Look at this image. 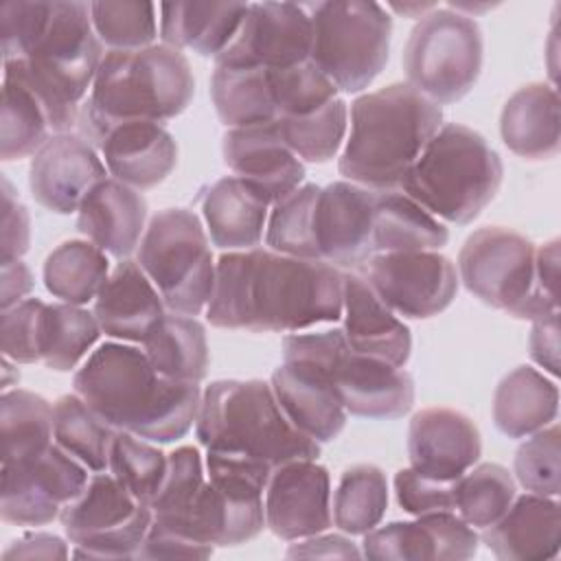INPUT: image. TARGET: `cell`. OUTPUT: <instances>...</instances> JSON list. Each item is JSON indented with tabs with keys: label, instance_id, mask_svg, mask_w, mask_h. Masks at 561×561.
I'll return each mask as SVG.
<instances>
[{
	"label": "cell",
	"instance_id": "obj_26",
	"mask_svg": "<svg viewBox=\"0 0 561 561\" xmlns=\"http://www.w3.org/2000/svg\"><path fill=\"white\" fill-rule=\"evenodd\" d=\"M342 318V333L355 353L399 368L408 364L412 353L410 329L359 274H344Z\"/></svg>",
	"mask_w": 561,
	"mask_h": 561
},
{
	"label": "cell",
	"instance_id": "obj_23",
	"mask_svg": "<svg viewBox=\"0 0 561 561\" xmlns=\"http://www.w3.org/2000/svg\"><path fill=\"white\" fill-rule=\"evenodd\" d=\"M482 454L476 423L451 408H425L408 427L410 467L440 480H458Z\"/></svg>",
	"mask_w": 561,
	"mask_h": 561
},
{
	"label": "cell",
	"instance_id": "obj_3",
	"mask_svg": "<svg viewBox=\"0 0 561 561\" xmlns=\"http://www.w3.org/2000/svg\"><path fill=\"white\" fill-rule=\"evenodd\" d=\"M337 160L340 175L373 191H399L408 171L443 127V110L410 83L357 96Z\"/></svg>",
	"mask_w": 561,
	"mask_h": 561
},
{
	"label": "cell",
	"instance_id": "obj_30",
	"mask_svg": "<svg viewBox=\"0 0 561 561\" xmlns=\"http://www.w3.org/2000/svg\"><path fill=\"white\" fill-rule=\"evenodd\" d=\"M270 202L245 180H217L204 195V221L210 241L221 250H252L261 243Z\"/></svg>",
	"mask_w": 561,
	"mask_h": 561
},
{
	"label": "cell",
	"instance_id": "obj_58",
	"mask_svg": "<svg viewBox=\"0 0 561 561\" xmlns=\"http://www.w3.org/2000/svg\"><path fill=\"white\" fill-rule=\"evenodd\" d=\"M434 7H438L436 2H403V4H397L392 2L390 9H394L397 13H403V15H410V18H423L425 13H430Z\"/></svg>",
	"mask_w": 561,
	"mask_h": 561
},
{
	"label": "cell",
	"instance_id": "obj_37",
	"mask_svg": "<svg viewBox=\"0 0 561 561\" xmlns=\"http://www.w3.org/2000/svg\"><path fill=\"white\" fill-rule=\"evenodd\" d=\"M2 465L42 454L53 440V405L31 390H4L0 397Z\"/></svg>",
	"mask_w": 561,
	"mask_h": 561
},
{
	"label": "cell",
	"instance_id": "obj_28",
	"mask_svg": "<svg viewBox=\"0 0 561 561\" xmlns=\"http://www.w3.org/2000/svg\"><path fill=\"white\" fill-rule=\"evenodd\" d=\"M484 546L504 561L554 559L561 546V506L557 497L515 495L506 513L482 530Z\"/></svg>",
	"mask_w": 561,
	"mask_h": 561
},
{
	"label": "cell",
	"instance_id": "obj_44",
	"mask_svg": "<svg viewBox=\"0 0 561 561\" xmlns=\"http://www.w3.org/2000/svg\"><path fill=\"white\" fill-rule=\"evenodd\" d=\"M167 462L169 456L151 440L116 430L110 447L107 471L142 504L151 506L156 500L167 476Z\"/></svg>",
	"mask_w": 561,
	"mask_h": 561
},
{
	"label": "cell",
	"instance_id": "obj_16",
	"mask_svg": "<svg viewBox=\"0 0 561 561\" xmlns=\"http://www.w3.org/2000/svg\"><path fill=\"white\" fill-rule=\"evenodd\" d=\"M311 18L307 4L252 2L215 66L289 68L309 61Z\"/></svg>",
	"mask_w": 561,
	"mask_h": 561
},
{
	"label": "cell",
	"instance_id": "obj_4",
	"mask_svg": "<svg viewBox=\"0 0 561 561\" xmlns=\"http://www.w3.org/2000/svg\"><path fill=\"white\" fill-rule=\"evenodd\" d=\"M195 94V79L182 50L151 44L138 50H107L92 92L79 107L77 131L96 147L105 125L116 121L167 123L182 114Z\"/></svg>",
	"mask_w": 561,
	"mask_h": 561
},
{
	"label": "cell",
	"instance_id": "obj_51",
	"mask_svg": "<svg viewBox=\"0 0 561 561\" xmlns=\"http://www.w3.org/2000/svg\"><path fill=\"white\" fill-rule=\"evenodd\" d=\"M31 243V217L15 197L13 186L2 178V261L20 259Z\"/></svg>",
	"mask_w": 561,
	"mask_h": 561
},
{
	"label": "cell",
	"instance_id": "obj_48",
	"mask_svg": "<svg viewBox=\"0 0 561 561\" xmlns=\"http://www.w3.org/2000/svg\"><path fill=\"white\" fill-rule=\"evenodd\" d=\"M517 482L537 495L559 497L561 491V432L557 423L526 436L515 451Z\"/></svg>",
	"mask_w": 561,
	"mask_h": 561
},
{
	"label": "cell",
	"instance_id": "obj_47",
	"mask_svg": "<svg viewBox=\"0 0 561 561\" xmlns=\"http://www.w3.org/2000/svg\"><path fill=\"white\" fill-rule=\"evenodd\" d=\"M270 79L276 121L309 114L337 96L333 81L311 61L289 68H270Z\"/></svg>",
	"mask_w": 561,
	"mask_h": 561
},
{
	"label": "cell",
	"instance_id": "obj_13",
	"mask_svg": "<svg viewBox=\"0 0 561 561\" xmlns=\"http://www.w3.org/2000/svg\"><path fill=\"white\" fill-rule=\"evenodd\" d=\"M153 513L110 471H94L59 515L77 559H136Z\"/></svg>",
	"mask_w": 561,
	"mask_h": 561
},
{
	"label": "cell",
	"instance_id": "obj_52",
	"mask_svg": "<svg viewBox=\"0 0 561 561\" xmlns=\"http://www.w3.org/2000/svg\"><path fill=\"white\" fill-rule=\"evenodd\" d=\"M210 554H213V546H204L182 535L149 526V533L136 552V559H175V557L208 559Z\"/></svg>",
	"mask_w": 561,
	"mask_h": 561
},
{
	"label": "cell",
	"instance_id": "obj_24",
	"mask_svg": "<svg viewBox=\"0 0 561 561\" xmlns=\"http://www.w3.org/2000/svg\"><path fill=\"white\" fill-rule=\"evenodd\" d=\"M167 311L160 291L138 261L121 259L96 294L92 313L101 333L142 344Z\"/></svg>",
	"mask_w": 561,
	"mask_h": 561
},
{
	"label": "cell",
	"instance_id": "obj_20",
	"mask_svg": "<svg viewBox=\"0 0 561 561\" xmlns=\"http://www.w3.org/2000/svg\"><path fill=\"white\" fill-rule=\"evenodd\" d=\"M96 149L75 134H53L31 158L28 186L39 206L57 215L77 213L94 184L105 180Z\"/></svg>",
	"mask_w": 561,
	"mask_h": 561
},
{
	"label": "cell",
	"instance_id": "obj_46",
	"mask_svg": "<svg viewBox=\"0 0 561 561\" xmlns=\"http://www.w3.org/2000/svg\"><path fill=\"white\" fill-rule=\"evenodd\" d=\"M94 33L110 50H138L158 37L153 2H90Z\"/></svg>",
	"mask_w": 561,
	"mask_h": 561
},
{
	"label": "cell",
	"instance_id": "obj_49",
	"mask_svg": "<svg viewBox=\"0 0 561 561\" xmlns=\"http://www.w3.org/2000/svg\"><path fill=\"white\" fill-rule=\"evenodd\" d=\"M46 302L26 298L9 309H2V355L15 364L42 362V316Z\"/></svg>",
	"mask_w": 561,
	"mask_h": 561
},
{
	"label": "cell",
	"instance_id": "obj_5",
	"mask_svg": "<svg viewBox=\"0 0 561 561\" xmlns=\"http://www.w3.org/2000/svg\"><path fill=\"white\" fill-rule=\"evenodd\" d=\"M199 445L219 456L267 471L320 456V443L298 432L283 414L272 386L261 379H219L202 392L195 419Z\"/></svg>",
	"mask_w": 561,
	"mask_h": 561
},
{
	"label": "cell",
	"instance_id": "obj_35",
	"mask_svg": "<svg viewBox=\"0 0 561 561\" xmlns=\"http://www.w3.org/2000/svg\"><path fill=\"white\" fill-rule=\"evenodd\" d=\"M210 99L228 129L276 123L270 68L215 66Z\"/></svg>",
	"mask_w": 561,
	"mask_h": 561
},
{
	"label": "cell",
	"instance_id": "obj_21",
	"mask_svg": "<svg viewBox=\"0 0 561 561\" xmlns=\"http://www.w3.org/2000/svg\"><path fill=\"white\" fill-rule=\"evenodd\" d=\"M226 167L270 204L294 193L305 180L302 160L285 145L276 123L228 129L221 140Z\"/></svg>",
	"mask_w": 561,
	"mask_h": 561
},
{
	"label": "cell",
	"instance_id": "obj_36",
	"mask_svg": "<svg viewBox=\"0 0 561 561\" xmlns=\"http://www.w3.org/2000/svg\"><path fill=\"white\" fill-rule=\"evenodd\" d=\"M110 276V261L90 241L70 239L57 245L44 261L48 294L68 305H85L96 298Z\"/></svg>",
	"mask_w": 561,
	"mask_h": 561
},
{
	"label": "cell",
	"instance_id": "obj_11",
	"mask_svg": "<svg viewBox=\"0 0 561 561\" xmlns=\"http://www.w3.org/2000/svg\"><path fill=\"white\" fill-rule=\"evenodd\" d=\"M136 261L169 311L199 316L206 309L215 285V261L208 232L193 210L164 208L153 215Z\"/></svg>",
	"mask_w": 561,
	"mask_h": 561
},
{
	"label": "cell",
	"instance_id": "obj_34",
	"mask_svg": "<svg viewBox=\"0 0 561 561\" xmlns=\"http://www.w3.org/2000/svg\"><path fill=\"white\" fill-rule=\"evenodd\" d=\"M142 351L151 366L169 379L199 383L208 373L206 329L195 316L167 311L145 337Z\"/></svg>",
	"mask_w": 561,
	"mask_h": 561
},
{
	"label": "cell",
	"instance_id": "obj_33",
	"mask_svg": "<svg viewBox=\"0 0 561 561\" xmlns=\"http://www.w3.org/2000/svg\"><path fill=\"white\" fill-rule=\"evenodd\" d=\"M449 241V230L440 219L401 191H377L373 248L383 252L440 250Z\"/></svg>",
	"mask_w": 561,
	"mask_h": 561
},
{
	"label": "cell",
	"instance_id": "obj_9",
	"mask_svg": "<svg viewBox=\"0 0 561 561\" xmlns=\"http://www.w3.org/2000/svg\"><path fill=\"white\" fill-rule=\"evenodd\" d=\"M311 18L309 61L337 92H362L383 70L392 18L368 0H327L307 4Z\"/></svg>",
	"mask_w": 561,
	"mask_h": 561
},
{
	"label": "cell",
	"instance_id": "obj_40",
	"mask_svg": "<svg viewBox=\"0 0 561 561\" xmlns=\"http://www.w3.org/2000/svg\"><path fill=\"white\" fill-rule=\"evenodd\" d=\"M101 327L88 309L79 305H46L42 316V362L59 373L75 368L96 344Z\"/></svg>",
	"mask_w": 561,
	"mask_h": 561
},
{
	"label": "cell",
	"instance_id": "obj_50",
	"mask_svg": "<svg viewBox=\"0 0 561 561\" xmlns=\"http://www.w3.org/2000/svg\"><path fill=\"white\" fill-rule=\"evenodd\" d=\"M456 482L458 480H440L434 476H425L414 467H405L399 469L394 476L397 502L410 515L454 511Z\"/></svg>",
	"mask_w": 561,
	"mask_h": 561
},
{
	"label": "cell",
	"instance_id": "obj_10",
	"mask_svg": "<svg viewBox=\"0 0 561 561\" xmlns=\"http://www.w3.org/2000/svg\"><path fill=\"white\" fill-rule=\"evenodd\" d=\"M530 239L489 226L467 237L458 254V278L484 305L522 320H537L559 313L557 298H550L539 280Z\"/></svg>",
	"mask_w": 561,
	"mask_h": 561
},
{
	"label": "cell",
	"instance_id": "obj_41",
	"mask_svg": "<svg viewBox=\"0 0 561 561\" xmlns=\"http://www.w3.org/2000/svg\"><path fill=\"white\" fill-rule=\"evenodd\" d=\"M53 136L48 116L35 94L20 81L2 79L0 158L4 162L35 156Z\"/></svg>",
	"mask_w": 561,
	"mask_h": 561
},
{
	"label": "cell",
	"instance_id": "obj_19",
	"mask_svg": "<svg viewBox=\"0 0 561 561\" xmlns=\"http://www.w3.org/2000/svg\"><path fill=\"white\" fill-rule=\"evenodd\" d=\"M480 537L454 511L416 515L364 533L362 557L375 561H465L478 552Z\"/></svg>",
	"mask_w": 561,
	"mask_h": 561
},
{
	"label": "cell",
	"instance_id": "obj_31",
	"mask_svg": "<svg viewBox=\"0 0 561 561\" xmlns=\"http://www.w3.org/2000/svg\"><path fill=\"white\" fill-rule=\"evenodd\" d=\"M245 13L243 2H162L160 37L164 46L191 48L215 59L230 44Z\"/></svg>",
	"mask_w": 561,
	"mask_h": 561
},
{
	"label": "cell",
	"instance_id": "obj_57",
	"mask_svg": "<svg viewBox=\"0 0 561 561\" xmlns=\"http://www.w3.org/2000/svg\"><path fill=\"white\" fill-rule=\"evenodd\" d=\"M535 265H537V280L541 289L557 298V280H559V239H552L537 248L535 252Z\"/></svg>",
	"mask_w": 561,
	"mask_h": 561
},
{
	"label": "cell",
	"instance_id": "obj_14",
	"mask_svg": "<svg viewBox=\"0 0 561 561\" xmlns=\"http://www.w3.org/2000/svg\"><path fill=\"white\" fill-rule=\"evenodd\" d=\"M90 469L57 443L42 454L2 465L0 515L15 526H44L57 519L85 486Z\"/></svg>",
	"mask_w": 561,
	"mask_h": 561
},
{
	"label": "cell",
	"instance_id": "obj_43",
	"mask_svg": "<svg viewBox=\"0 0 561 561\" xmlns=\"http://www.w3.org/2000/svg\"><path fill=\"white\" fill-rule=\"evenodd\" d=\"M515 500V480L506 467L482 462L467 469L456 482L454 511L473 528L495 524Z\"/></svg>",
	"mask_w": 561,
	"mask_h": 561
},
{
	"label": "cell",
	"instance_id": "obj_1",
	"mask_svg": "<svg viewBox=\"0 0 561 561\" xmlns=\"http://www.w3.org/2000/svg\"><path fill=\"white\" fill-rule=\"evenodd\" d=\"M344 274L316 259L252 248L224 252L206 320L217 329L298 333L342 318Z\"/></svg>",
	"mask_w": 561,
	"mask_h": 561
},
{
	"label": "cell",
	"instance_id": "obj_15",
	"mask_svg": "<svg viewBox=\"0 0 561 561\" xmlns=\"http://www.w3.org/2000/svg\"><path fill=\"white\" fill-rule=\"evenodd\" d=\"M366 283L403 318H432L445 311L458 294V270L438 250L383 252L366 261Z\"/></svg>",
	"mask_w": 561,
	"mask_h": 561
},
{
	"label": "cell",
	"instance_id": "obj_38",
	"mask_svg": "<svg viewBox=\"0 0 561 561\" xmlns=\"http://www.w3.org/2000/svg\"><path fill=\"white\" fill-rule=\"evenodd\" d=\"M116 427L105 423L77 392L53 405V440L90 471H105Z\"/></svg>",
	"mask_w": 561,
	"mask_h": 561
},
{
	"label": "cell",
	"instance_id": "obj_17",
	"mask_svg": "<svg viewBox=\"0 0 561 561\" xmlns=\"http://www.w3.org/2000/svg\"><path fill=\"white\" fill-rule=\"evenodd\" d=\"M265 526L285 541H298L324 533L333 524L331 476L313 458L289 460L276 467L267 480Z\"/></svg>",
	"mask_w": 561,
	"mask_h": 561
},
{
	"label": "cell",
	"instance_id": "obj_56",
	"mask_svg": "<svg viewBox=\"0 0 561 561\" xmlns=\"http://www.w3.org/2000/svg\"><path fill=\"white\" fill-rule=\"evenodd\" d=\"M31 289H33V276L26 263H22V259L2 261V296H0L2 309H9L26 300Z\"/></svg>",
	"mask_w": 561,
	"mask_h": 561
},
{
	"label": "cell",
	"instance_id": "obj_42",
	"mask_svg": "<svg viewBox=\"0 0 561 561\" xmlns=\"http://www.w3.org/2000/svg\"><path fill=\"white\" fill-rule=\"evenodd\" d=\"M285 145L305 162H329L342 147L348 129V105L335 96L327 105L276 121Z\"/></svg>",
	"mask_w": 561,
	"mask_h": 561
},
{
	"label": "cell",
	"instance_id": "obj_53",
	"mask_svg": "<svg viewBox=\"0 0 561 561\" xmlns=\"http://www.w3.org/2000/svg\"><path fill=\"white\" fill-rule=\"evenodd\" d=\"M289 559H357L362 557V550L344 537V535H311L305 539H298V543H291L287 550Z\"/></svg>",
	"mask_w": 561,
	"mask_h": 561
},
{
	"label": "cell",
	"instance_id": "obj_25",
	"mask_svg": "<svg viewBox=\"0 0 561 561\" xmlns=\"http://www.w3.org/2000/svg\"><path fill=\"white\" fill-rule=\"evenodd\" d=\"M270 386L287 421L316 443H331L344 430L346 410L316 366L283 362L274 368Z\"/></svg>",
	"mask_w": 561,
	"mask_h": 561
},
{
	"label": "cell",
	"instance_id": "obj_18",
	"mask_svg": "<svg viewBox=\"0 0 561 561\" xmlns=\"http://www.w3.org/2000/svg\"><path fill=\"white\" fill-rule=\"evenodd\" d=\"M377 191L342 180L320 186L313 206V239L318 259L340 267H359L375 256Z\"/></svg>",
	"mask_w": 561,
	"mask_h": 561
},
{
	"label": "cell",
	"instance_id": "obj_12",
	"mask_svg": "<svg viewBox=\"0 0 561 561\" xmlns=\"http://www.w3.org/2000/svg\"><path fill=\"white\" fill-rule=\"evenodd\" d=\"M484 39L471 15L434 7L412 28L403 48L408 83L430 101L456 103L476 85Z\"/></svg>",
	"mask_w": 561,
	"mask_h": 561
},
{
	"label": "cell",
	"instance_id": "obj_32",
	"mask_svg": "<svg viewBox=\"0 0 561 561\" xmlns=\"http://www.w3.org/2000/svg\"><path fill=\"white\" fill-rule=\"evenodd\" d=\"M559 414V388L533 366H517L495 388L493 423L508 438H526Z\"/></svg>",
	"mask_w": 561,
	"mask_h": 561
},
{
	"label": "cell",
	"instance_id": "obj_29",
	"mask_svg": "<svg viewBox=\"0 0 561 561\" xmlns=\"http://www.w3.org/2000/svg\"><path fill=\"white\" fill-rule=\"evenodd\" d=\"M500 134L504 145L522 158H554L561 147L557 88L528 83L513 92L500 114Z\"/></svg>",
	"mask_w": 561,
	"mask_h": 561
},
{
	"label": "cell",
	"instance_id": "obj_7",
	"mask_svg": "<svg viewBox=\"0 0 561 561\" xmlns=\"http://www.w3.org/2000/svg\"><path fill=\"white\" fill-rule=\"evenodd\" d=\"M502 178L504 164L484 136L447 123L421 151L399 191L436 219L465 226L491 204Z\"/></svg>",
	"mask_w": 561,
	"mask_h": 561
},
{
	"label": "cell",
	"instance_id": "obj_22",
	"mask_svg": "<svg viewBox=\"0 0 561 561\" xmlns=\"http://www.w3.org/2000/svg\"><path fill=\"white\" fill-rule=\"evenodd\" d=\"M110 175L136 191L164 182L178 164L175 138L156 121H116L105 125L96 147Z\"/></svg>",
	"mask_w": 561,
	"mask_h": 561
},
{
	"label": "cell",
	"instance_id": "obj_6",
	"mask_svg": "<svg viewBox=\"0 0 561 561\" xmlns=\"http://www.w3.org/2000/svg\"><path fill=\"white\" fill-rule=\"evenodd\" d=\"M101 59L103 44L92 26L90 2L53 0L28 53L18 61H7L4 77L35 94L53 134H70Z\"/></svg>",
	"mask_w": 561,
	"mask_h": 561
},
{
	"label": "cell",
	"instance_id": "obj_2",
	"mask_svg": "<svg viewBox=\"0 0 561 561\" xmlns=\"http://www.w3.org/2000/svg\"><path fill=\"white\" fill-rule=\"evenodd\" d=\"M72 386L105 423L151 443L186 436L202 403L199 383L160 375L142 348L123 342L92 351Z\"/></svg>",
	"mask_w": 561,
	"mask_h": 561
},
{
	"label": "cell",
	"instance_id": "obj_54",
	"mask_svg": "<svg viewBox=\"0 0 561 561\" xmlns=\"http://www.w3.org/2000/svg\"><path fill=\"white\" fill-rule=\"evenodd\" d=\"M528 348L530 357L543 370H548L552 377L559 375V313L533 320Z\"/></svg>",
	"mask_w": 561,
	"mask_h": 561
},
{
	"label": "cell",
	"instance_id": "obj_45",
	"mask_svg": "<svg viewBox=\"0 0 561 561\" xmlns=\"http://www.w3.org/2000/svg\"><path fill=\"white\" fill-rule=\"evenodd\" d=\"M318 193V184H305L272 204L265 226V243L270 250L296 259L320 261L313 239V206Z\"/></svg>",
	"mask_w": 561,
	"mask_h": 561
},
{
	"label": "cell",
	"instance_id": "obj_27",
	"mask_svg": "<svg viewBox=\"0 0 561 561\" xmlns=\"http://www.w3.org/2000/svg\"><path fill=\"white\" fill-rule=\"evenodd\" d=\"M147 199L140 191L105 178L92 186L77 210L79 232L103 252L127 259L145 234Z\"/></svg>",
	"mask_w": 561,
	"mask_h": 561
},
{
	"label": "cell",
	"instance_id": "obj_8",
	"mask_svg": "<svg viewBox=\"0 0 561 561\" xmlns=\"http://www.w3.org/2000/svg\"><path fill=\"white\" fill-rule=\"evenodd\" d=\"M283 362H300L322 370L346 414L399 419L414 405V381L410 373L355 353L342 329L287 335L283 340Z\"/></svg>",
	"mask_w": 561,
	"mask_h": 561
},
{
	"label": "cell",
	"instance_id": "obj_39",
	"mask_svg": "<svg viewBox=\"0 0 561 561\" xmlns=\"http://www.w3.org/2000/svg\"><path fill=\"white\" fill-rule=\"evenodd\" d=\"M388 508V480L375 465L344 469L335 486L331 511L333 524L346 535H364L379 526Z\"/></svg>",
	"mask_w": 561,
	"mask_h": 561
},
{
	"label": "cell",
	"instance_id": "obj_55",
	"mask_svg": "<svg viewBox=\"0 0 561 561\" xmlns=\"http://www.w3.org/2000/svg\"><path fill=\"white\" fill-rule=\"evenodd\" d=\"M68 554V543L61 537L50 533H26L2 552V559H66Z\"/></svg>",
	"mask_w": 561,
	"mask_h": 561
}]
</instances>
